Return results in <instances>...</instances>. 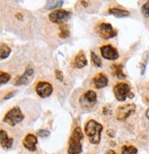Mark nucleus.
Returning <instances> with one entry per match:
<instances>
[{"label": "nucleus", "mask_w": 149, "mask_h": 154, "mask_svg": "<svg viewBox=\"0 0 149 154\" xmlns=\"http://www.w3.org/2000/svg\"><path fill=\"white\" fill-rule=\"evenodd\" d=\"M103 125L94 119L89 120L84 128V132L91 144H99L101 142V136L103 131Z\"/></svg>", "instance_id": "nucleus-1"}, {"label": "nucleus", "mask_w": 149, "mask_h": 154, "mask_svg": "<svg viewBox=\"0 0 149 154\" xmlns=\"http://www.w3.org/2000/svg\"><path fill=\"white\" fill-rule=\"evenodd\" d=\"M82 140L83 134L82 129L79 127L75 128L69 140L68 154H81L82 151Z\"/></svg>", "instance_id": "nucleus-2"}, {"label": "nucleus", "mask_w": 149, "mask_h": 154, "mask_svg": "<svg viewBox=\"0 0 149 154\" xmlns=\"http://www.w3.org/2000/svg\"><path fill=\"white\" fill-rule=\"evenodd\" d=\"M24 115L21 111V109L18 106H14L10 110L7 112L5 117L3 119V122L8 124L9 126H16L17 124L21 123L24 120Z\"/></svg>", "instance_id": "nucleus-3"}, {"label": "nucleus", "mask_w": 149, "mask_h": 154, "mask_svg": "<svg viewBox=\"0 0 149 154\" xmlns=\"http://www.w3.org/2000/svg\"><path fill=\"white\" fill-rule=\"evenodd\" d=\"M114 94L118 101H124L127 97L132 98L134 97V94L131 92L129 85L125 83H117L114 86Z\"/></svg>", "instance_id": "nucleus-4"}, {"label": "nucleus", "mask_w": 149, "mask_h": 154, "mask_svg": "<svg viewBox=\"0 0 149 154\" xmlns=\"http://www.w3.org/2000/svg\"><path fill=\"white\" fill-rule=\"evenodd\" d=\"M71 16L72 14L70 11H68L65 9H57L49 14V18L52 23L61 24L69 20L71 17Z\"/></svg>", "instance_id": "nucleus-5"}, {"label": "nucleus", "mask_w": 149, "mask_h": 154, "mask_svg": "<svg viewBox=\"0 0 149 154\" xmlns=\"http://www.w3.org/2000/svg\"><path fill=\"white\" fill-rule=\"evenodd\" d=\"M97 103V94L94 91L88 90L80 98V105L83 109H90Z\"/></svg>", "instance_id": "nucleus-6"}, {"label": "nucleus", "mask_w": 149, "mask_h": 154, "mask_svg": "<svg viewBox=\"0 0 149 154\" xmlns=\"http://www.w3.org/2000/svg\"><path fill=\"white\" fill-rule=\"evenodd\" d=\"M136 109V106L135 104H125V105L118 106L115 112L117 120L119 121L126 120L133 113H135Z\"/></svg>", "instance_id": "nucleus-7"}, {"label": "nucleus", "mask_w": 149, "mask_h": 154, "mask_svg": "<svg viewBox=\"0 0 149 154\" xmlns=\"http://www.w3.org/2000/svg\"><path fill=\"white\" fill-rule=\"evenodd\" d=\"M96 31L98 33V35L104 38V40H108V38H112L117 35V31L113 28L110 23H101L98 25Z\"/></svg>", "instance_id": "nucleus-8"}, {"label": "nucleus", "mask_w": 149, "mask_h": 154, "mask_svg": "<svg viewBox=\"0 0 149 154\" xmlns=\"http://www.w3.org/2000/svg\"><path fill=\"white\" fill-rule=\"evenodd\" d=\"M36 92L38 94V95L41 98H46L52 94L53 92V87L50 83L41 81L39 82L36 85Z\"/></svg>", "instance_id": "nucleus-9"}, {"label": "nucleus", "mask_w": 149, "mask_h": 154, "mask_svg": "<svg viewBox=\"0 0 149 154\" xmlns=\"http://www.w3.org/2000/svg\"><path fill=\"white\" fill-rule=\"evenodd\" d=\"M102 56L106 60L109 61H115L119 58L118 51L112 45H103L100 49Z\"/></svg>", "instance_id": "nucleus-10"}, {"label": "nucleus", "mask_w": 149, "mask_h": 154, "mask_svg": "<svg viewBox=\"0 0 149 154\" xmlns=\"http://www.w3.org/2000/svg\"><path fill=\"white\" fill-rule=\"evenodd\" d=\"M33 76H34V70L32 68H28L22 75H20L18 78L16 79L15 85L19 86V85H28L33 80Z\"/></svg>", "instance_id": "nucleus-11"}, {"label": "nucleus", "mask_w": 149, "mask_h": 154, "mask_svg": "<svg viewBox=\"0 0 149 154\" xmlns=\"http://www.w3.org/2000/svg\"><path fill=\"white\" fill-rule=\"evenodd\" d=\"M37 144H38V139L34 134L28 133L23 140V146L29 151H35L37 149Z\"/></svg>", "instance_id": "nucleus-12"}, {"label": "nucleus", "mask_w": 149, "mask_h": 154, "mask_svg": "<svg viewBox=\"0 0 149 154\" xmlns=\"http://www.w3.org/2000/svg\"><path fill=\"white\" fill-rule=\"evenodd\" d=\"M92 84H94V85L96 89H102V88L107 86L108 78L104 73L99 72V73L95 74L94 78H92Z\"/></svg>", "instance_id": "nucleus-13"}, {"label": "nucleus", "mask_w": 149, "mask_h": 154, "mask_svg": "<svg viewBox=\"0 0 149 154\" xmlns=\"http://www.w3.org/2000/svg\"><path fill=\"white\" fill-rule=\"evenodd\" d=\"M14 140L13 138H10L7 131L4 129H0V145L5 149H9L13 146Z\"/></svg>", "instance_id": "nucleus-14"}, {"label": "nucleus", "mask_w": 149, "mask_h": 154, "mask_svg": "<svg viewBox=\"0 0 149 154\" xmlns=\"http://www.w3.org/2000/svg\"><path fill=\"white\" fill-rule=\"evenodd\" d=\"M88 64V61L86 59V56L84 54V52L82 51H81L80 52H78V54L75 56L73 60V65L75 68L81 69L85 67Z\"/></svg>", "instance_id": "nucleus-15"}, {"label": "nucleus", "mask_w": 149, "mask_h": 154, "mask_svg": "<svg viewBox=\"0 0 149 154\" xmlns=\"http://www.w3.org/2000/svg\"><path fill=\"white\" fill-rule=\"evenodd\" d=\"M11 48L6 43H0V61H3L10 55Z\"/></svg>", "instance_id": "nucleus-16"}, {"label": "nucleus", "mask_w": 149, "mask_h": 154, "mask_svg": "<svg viewBox=\"0 0 149 154\" xmlns=\"http://www.w3.org/2000/svg\"><path fill=\"white\" fill-rule=\"evenodd\" d=\"M113 74L115 75L119 79H125V74L123 72V65L122 64H113L111 66Z\"/></svg>", "instance_id": "nucleus-17"}, {"label": "nucleus", "mask_w": 149, "mask_h": 154, "mask_svg": "<svg viewBox=\"0 0 149 154\" xmlns=\"http://www.w3.org/2000/svg\"><path fill=\"white\" fill-rule=\"evenodd\" d=\"M109 14L115 16V17H128L130 15V13L127 10L121 9V8H110L109 9Z\"/></svg>", "instance_id": "nucleus-18"}, {"label": "nucleus", "mask_w": 149, "mask_h": 154, "mask_svg": "<svg viewBox=\"0 0 149 154\" xmlns=\"http://www.w3.org/2000/svg\"><path fill=\"white\" fill-rule=\"evenodd\" d=\"M63 1H48L46 3V9L48 10H56L57 8H60L63 5Z\"/></svg>", "instance_id": "nucleus-19"}, {"label": "nucleus", "mask_w": 149, "mask_h": 154, "mask_svg": "<svg viewBox=\"0 0 149 154\" xmlns=\"http://www.w3.org/2000/svg\"><path fill=\"white\" fill-rule=\"evenodd\" d=\"M121 154H137V149L134 146H123Z\"/></svg>", "instance_id": "nucleus-20"}, {"label": "nucleus", "mask_w": 149, "mask_h": 154, "mask_svg": "<svg viewBox=\"0 0 149 154\" xmlns=\"http://www.w3.org/2000/svg\"><path fill=\"white\" fill-rule=\"evenodd\" d=\"M91 62L94 63L95 67H102V60L100 59V57L94 51H91Z\"/></svg>", "instance_id": "nucleus-21"}, {"label": "nucleus", "mask_w": 149, "mask_h": 154, "mask_svg": "<svg viewBox=\"0 0 149 154\" xmlns=\"http://www.w3.org/2000/svg\"><path fill=\"white\" fill-rule=\"evenodd\" d=\"M10 78H11V76L9 73L0 71V85H6L7 83H8L10 81Z\"/></svg>", "instance_id": "nucleus-22"}, {"label": "nucleus", "mask_w": 149, "mask_h": 154, "mask_svg": "<svg viewBox=\"0 0 149 154\" xmlns=\"http://www.w3.org/2000/svg\"><path fill=\"white\" fill-rule=\"evenodd\" d=\"M37 134H38L39 136L41 137V138H46V137H49V135H50V132H49L48 129L43 128V129H40V130L37 131Z\"/></svg>", "instance_id": "nucleus-23"}, {"label": "nucleus", "mask_w": 149, "mask_h": 154, "mask_svg": "<svg viewBox=\"0 0 149 154\" xmlns=\"http://www.w3.org/2000/svg\"><path fill=\"white\" fill-rule=\"evenodd\" d=\"M64 26H65V25H63V27H61V33H60V37H61V38H68V37L70 36V31H69V29H68L66 27H64Z\"/></svg>", "instance_id": "nucleus-24"}, {"label": "nucleus", "mask_w": 149, "mask_h": 154, "mask_svg": "<svg viewBox=\"0 0 149 154\" xmlns=\"http://www.w3.org/2000/svg\"><path fill=\"white\" fill-rule=\"evenodd\" d=\"M142 13L145 17H149V1L145 3L144 6L142 7Z\"/></svg>", "instance_id": "nucleus-25"}, {"label": "nucleus", "mask_w": 149, "mask_h": 154, "mask_svg": "<svg viewBox=\"0 0 149 154\" xmlns=\"http://www.w3.org/2000/svg\"><path fill=\"white\" fill-rule=\"evenodd\" d=\"M55 75H56V78L60 81H62L63 80V73L61 72V71L60 70H56L55 71Z\"/></svg>", "instance_id": "nucleus-26"}, {"label": "nucleus", "mask_w": 149, "mask_h": 154, "mask_svg": "<svg viewBox=\"0 0 149 154\" xmlns=\"http://www.w3.org/2000/svg\"><path fill=\"white\" fill-rule=\"evenodd\" d=\"M16 94V91H12V92H9L7 93L5 96H4V100H8L10 99L11 97H13V96Z\"/></svg>", "instance_id": "nucleus-27"}, {"label": "nucleus", "mask_w": 149, "mask_h": 154, "mask_svg": "<svg viewBox=\"0 0 149 154\" xmlns=\"http://www.w3.org/2000/svg\"><path fill=\"white\" fill-rule=\"evenodd\" d=\"M105 154H116V153H115V151L113 150V149H108V150L105 152Z\"/></svg>", "instance_id": "nucleus-28"}, {"label": "nucleus", "mask_w": 149, "mask_h": 154, "mask_svg": "<svg viewBox=\"0 0 149 154\" xmlns=\"http://www.w3.org/2000/svg\"><path fill=\"white\" fill-rule=\"evenodd\" d=\"M16 17H18V19H20V20H22V18H23V16H22V14H20V13H16Z\"/></svg>", "instance_id": "nucleus-29"}, {"label": "nucleus", "mask_w": 149, "mask_h": 154, "mask_svg": "<svg viewBox=\"0 0 149 154\" xmlns=\"http://www.w3.org/2000/svg\"><path fill=\"white\" fill-rule=\"evenodd\" d=\"M145 116H146V118L149 119V108L146 110V112H145Z\"/></svg>", "instance_id": "nucleus-30"}, {"label": "nucleus", "mask_w": 149, "mask_h": 154, "mask_svg": "<svg viewBox=\"0 0 149 154\" xmlns=\"http://www.w3.org/2000/svg\"><path fill=\"white\" fill-rule=\"evenodd\" d=\"M82 5H83L84 7H87V6H88V5H87V4H88L87 2H84V1H82Z\"/></svg>", "instance_id": "nucleus-31"}]
</instances>
